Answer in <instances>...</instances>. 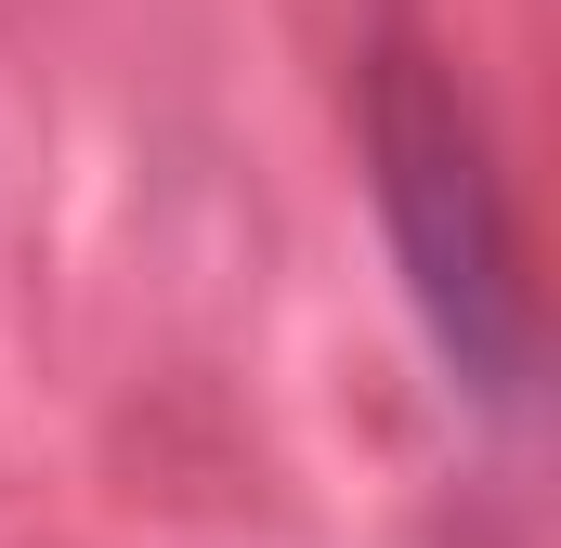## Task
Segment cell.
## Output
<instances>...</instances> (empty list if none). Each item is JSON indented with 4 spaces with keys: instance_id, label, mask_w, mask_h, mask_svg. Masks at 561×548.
Instances as JSON below:
<instances>
[{
    "instance_id": "cell-1",
    "label": "cell",
    "mask_w": 561,
    "mask_h": 548,
    "mask_svg": "<svg viewBox=\"0 0 561 548\" xmlns=\"http://www.w3.org/2000/svg\"><path fill=\"white\" fill-rule=\"evenodd\" d=\"M366 183H379V222H392V262H405V300H419L431 353L457 366L470 406L510 418L523 379H536L523 236H510L496 170H483L470 92L431 53H379V79H366Z\"/></svg>"
}]
</instances>
